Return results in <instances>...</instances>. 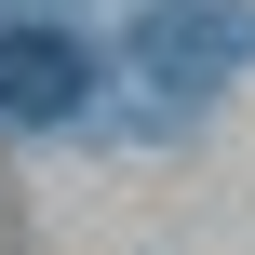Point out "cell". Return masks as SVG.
I'll list each match as a JSON object with an SVG mask.
<instances>
[{"label": "cell", "mask_w": 255, "mask_h": 255, "mask_svg": "<svg viewBox=\"0 0 255 255\" xmlns=\"http://www.w3.org/2000/svg\"><path fill=\"white\" fill-rule=\"evenodd\" d=\"M229 40H242L229 13H161V27H148V67H175V81H202V67H229Z\"/></svg>", "instance_id": "obj_2"}, {"label": "cell", "mask_w": 255, "mask_h": 255, "mask_svg": "<svg viewBox=\"0 0 255 255\" xmlns=\"http://www.w3.org/2000/svg\"><path fill=\"white\" fill-rule=\"evenodd\" d=\"M81 81H94V54H81L67 27H0V108H13V121H67Z\"/></svg>", "instance_id": "obj_1"}]
</instances>
